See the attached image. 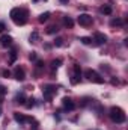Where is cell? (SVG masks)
Here are the masks:
<instances>
[{"instance_id":"cell-2","label":"cell","mask_w":128,"mask_h":130,"mask_svg":"<svg viewBox=\"0 0 128 130\" xmlns=\"http://www.w3.org/2000/svg\"><path fill=\"white\" fill-rule=\"evenodd\" d=\"M110 118H112V121L113 123H116V124H122V123H125V113H124V110L121 109V107H116V106H113L112 109H110Z\"/></svg>"},{"instance_id":"cell-12","label":"cell","mask_w":128,"mask_h":130,"mask_svg":"<svg viewBox=\"0 0 128 130\" xmlns=\"http://www.w3.org/2000/svg\"><path fill=\"white\" fill-rule=\"evenodd\" d=\"M15 103H18V104H24V103H26V95H24V92H18V94L15 95Z\"/></svg>"},{"instance_id":"cell-21","label":"cell","mask_w":128,"mask_h":130,"mask_svg":"<svg viewBox=\"0 0 128 130\" xmlns=\"http://www.w3.org/2000/svg\"><path fill=\"white\" fill-rule=\"evenodd\" d=\"M27 101H29V103H26V107H27V109H32L33 106H35V98H29Z\"/></svg>"},{"instance_id":"cell-26","label":"cell","mask_w":128,"mask_h":130,"mask_svg":"<svg viewBox=\"0 0 128 130\" xmlns=\"http://www.w3.org/2000/svg\"><path fill=\"white\" fill-rule=\"evenodd\" d=\"M29 59H30V61H36V53H30Z\"/></svg>"},{"instance_id":"cell-11","label":"cell","mask_w":128,"mask_h":130,"mask_svg":"<svg viewBox=\"0 0 128 130\" xmlns=\"http://www.w3.org/2000/svg\"><path fill=\"white\" fill-rule=\"evenodd\" d=\"M14 120H15L18 124H21V126H23V124L27 121V118H26L23 113H18V112H15V113H14Z\"/></svg>"},{"instance_id":"cell-24","label":"cell","mask_w":128,"mask_h":130,"mask_svg":"<svg viewBox=\"0 0 128 130\" xmlns=\"http://www.w3.org/2000/svg\"><path fill=\"white\" fill-rule=\"evenodd\" d=\"M3 77H11V71L9 70H5L3 71Z\"/></svg>"},{"instance_id":"cell-15","label":"cell","mask_w":128,"mask_h":130,"mask_svg":"<svg viewBox=\"0 0 128 130\" xmlns=\"http://www.w3.org/2000/svg\"><path fill=\"white\" fill-rule=\"evenodd\" d=\"M63 24L66 26V27H72L74 26V21H72V18H69V17H63Z\"/></svg>"},{"instance_id":"cell-22","label":"cell","mask_w":128,"mask_h":130,"mask_svg":"<svg viewBox=\"0 0 128 130\" xmlns=\"http://www.w3.org/2000/svg\"><path fill=\"white\" fill-rule=\"evenodd\" d=\"M63 44V39L62 38H56V41H54V45H57V47H60Z\"/></svg>"},{"instance_id":"cell-25","label":"cell","mask_w":128,"mask_h":130,"mask_svg":"<svg viewBox=\"0 0 128 130\" xmlns=\"http://www.w3.org/2000/svg\"><path fill=\"white\" fill-rule=\"evenodd\" d=\"M36 67L38 68H44V62L42 61H36Z\"/></svg>"},{"instance_id":"cell-19","label":"cell","mask_w":128,"mask_h":130,"mask_svg":"<svg viewBox=\"0 0 128 130\" xmlns=\"http://www.w3.org/2000/svg\"><path fill=\"white\" fill-rule=\"evenodd\" d=\"M57 30H59L57 26H51V27L47 29V33H48V35H53V33H57Z\"/></svg>"},{"instance_id":"cell-7","label":"cell","mask_w":128,"mask_h":130,"mask_svg":"<svg viewBox=\"0 0 128 130\" xmlns=\"http://www.w3.org/2000/svg\"><path fill=\"white\" fill-rule=\"evenodd\" d=\"M14 77H15L17 80L23 82V80L26 79V73H24V68H21V67H17V68L14 70Z\"/></svg>"},{"instance_id":"cell-20","label":"cell","mask_w":128,"mask_h":130,"mask_svg":"<svg viewBox=\"0 0 128 130\" xmlns=\"http://www.w3.org/2000/svg\"><path fill=\"white\" fill-rule=\"evenodd\" d=\"M80 41H81L83 44H91V42H92V38H88V36H81V38H80Z\"/></svg>"},{"instance_id":"cell-1","label":"cell","mask_w":128,"mask_h":130,"mask_svg":"<svg viewBox=\"0 0 128 130\" xmlns=\"http://www.w3.org/2000/svg\"><path fill=\"white\" fill-rule=\"evenodd\" d=\"M9 15H11L12 21H14L17 26H23V24L27 23V11L23 9V8H14Z\"/></svg>"},{"instance_id":"cell-29","label":"cell","mask_w":128,"mask_h":130,"mask_svg":"<svg viewBox=\"0 0 128 130\" xmlns=\"http://www.w3.org/2000/svg\"><path fill=\"white\" fill-rule=\"evenodd\" d=\"M0 115H2V110H0Z\"/></svg>"},{"instance_id":"cell-18","label":"cell","mask_w":128,"mask_h":130,"mask_svg":"<svg viewBox=\"0 0 128 130\" xmlns=\"http://www.w3.org/2000/svg\"><path fill=\"white\" fill-rule=\"evenodd\" d=\"M110 24H112V26H122V24H124V21H122L121 18H116V20H112V21H110Z\"/></svg>"},{"instance_id":"cell-9","label":"cell","mask_w":128,"mask_h":130,"mask_svg":"<svg viewBox=\"0 0 128 130\" xmlns=\"http://www.w3.org/2000/svg\"><path fill=\"white\" fill-rule=\"evenodd\" d=\"M62 103H63V107L66 110H74V109H75V103H74L71 98L65 97L63 100H62Z\"/></svg>"},{"instance_id":"cell-4","label":"cell","mask_w":128,"mask_h":130,"mask_svg":"<svg viewBox=\"0 0 128 130\" xmlns=\"http://www.w3.org/2000/svg\"><path fill=\"white\" fill-rule=\"evenodd\" d=\"M56 86H53V85H47L44 89H42V92H44V98L47 100V101H50L51 98H53V95L56 94Z\"/></svg>"},{"instance_id":"cell-13","label":"cell","mask_w":128,"mask_h":130,"mask_svg":"<svg viewBox=\"0 0 128 130\" xmlns=\"http://www.w3.org/2000/svg\"><path fill=\"white\" fill-rule=\"evenodd\" d=\"M112 11H113V9H112V6H110V5H104V6L101 8V12H102L104 15H110V14H112Z\"/></svg>"},{"instance_id":"cell-27","label":"cell","mask_w":128,"mask_h":130,"mask_svg":"<svg viewBox=\"0 0 128 130\" xmlns=\"http://www.w3.org/2000/svg\"><path fill=\"white\" fill-rule=\"evenodd\" d=\"M5 29H6V26H5V23H2V21H0V32H3Z\"/></svg>"},{"instance_id":"cell-23","label":"cell","mask_w":128,"mask_h":130,"mask_svg":"<svg viewBox=\"0 0 128 130\" xmlns=\"http://www.w3.org/2000/svg\"><path fill=\"white\" fill-rule=\"evenodd\" d=\"M36 39H38V33L33 32L32 35H30V42H36Z\"/></svg>"},{"instance_id":"cell-28","label":"cell","mask_w":128,"mask_h":130,"mask_svg":"<svg viewBox=\"0 0 128 130\" xmlns=\"http://www.w3.org/2000/svg\"><path fill=\"white\" fill-rule=\"evenodd\" d=\"M60 3H63V5H66V3H68V0H60Z\"/></svg>"},{"instance_id":"cell-16","label":"cell","mask_w":128,"mask_h":130,"mask_svg":"<svg viewBox=\"0 0 128 130\" xmlns=\"http://www.w3.org/2000/svg\"><path fill=\"white\" fill-rule=\"evenodd\" d=\"M15 59H17V50L14 48V50L9 53V64H14V62H15Z\"/></svg>"},{"instance_id":"cell-8","label":"cell","mask_w":128,"mask_h":130,"mask_svg":"<svg viewBox=\"0 0 128 130\" xmlns=\"http://www.w3.org/2000/svg\"><path fill=\"white\" fill-rule=\"evenodd\" d=\"M94 41H95L98 45H101V44H105V42H107V36H105L104 33L96 32L95 35H94Z\"/></svg>"},{"instance_id":"cell-14","label":"cell","mask_w":128,"mask_h":130,"mask_svg":"<svg viewBox=\"0 0 128 130\" xmlns=\"http://www.w3.org/2000/svg\"><path fill=\"white\" fill-rule=\"evenodd\" d=\"M48 18H50V12H44V14H41V15H39L38 21H39V23H45Z\"/></svg>"},{"instance_id":"cell-17","label":"cell","mask_w":128,"mask_h":130,"mask_svg":"<svg viewBox=\"0 0 128 130\" xmlns=\"http://www.w3.org/2000/svg\"><path fill=\"white\" fill-rule=\"evenodd\" d=\"M62 64V59H54V61H51V70H57L59 67Z\"/></svg>"},{"instance_id":"cell-10","label":"cell","mask_w":128,"mask_h":130,"mask_svg":"<svg viewBox=\"0 0 128 130\" xmlns=\"http://www.w3.org/2000/svg\"><path fill=\"white\" fill-rule=\"evenodd\" d=\"M11 44H12V38H11L9 35L0 36V45H2V47H9Z\"/></svg>"},{"instance_id":"cell-6","label":"cell","mask_w":128,"mask_h":130,"mask_svg":"<svg viewBox=\"0 0 128 130\" xmlns=\"http://www.w3.org/2000/svg\"><path fill=\"white\" fill-rule=\"evenodd\" d=\"M78 24L80 26H84V27L91 26L92 24V17L89 14H80L78 15Z\"/></svg>"},{"instance_id":"cell-3","label":"cell","mask_w":128,"mask_h":130,"mask_svg":"<svg viewBox=\"0 0 128 130\" xmlns=\"http://www.w3.org/2000/svg\"><path fill=\"white\" fill-rule=\"evenodd\" d=\"M86 77L91 80V82H95V83H104V79L96 73V71H94V70H86Z\"/></svg>"},{"instance_id":"cell-5","label":"cell","mask_w":128,"mask_h":130,"mask_svg":"<svg viewBox=\"0 0 128 130\" xmlns=\"http://www.w3.org/2000/svg\"><path fill=\"white\" fill-rule=\"evenodd\" d=\"M80 79H81V68H80V65L75 64L72 67V79H71V82L74 85H77L80 82Z\"/></svg>"}]
</instances>
